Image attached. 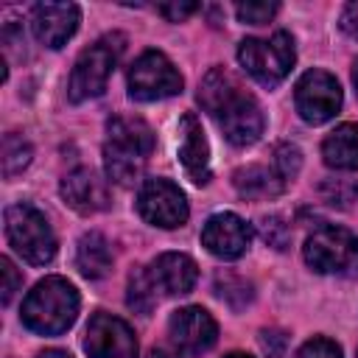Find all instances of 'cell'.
<instances>
[{"label": "cell", "mask_w": 358, "mask_h": 358, "mask_svg": "<svg viewBox=\"0 0 358 358\" xmlns=\"http://www.w3.org/2000/svg\"><path fill=\"white\" fill-rule=\"evenodd\" d=\"M31 157H34V148H31V143L22 137V134H17V131H8L6 137H3V176H17V173H22L28 165H31Z\"/></svg>", "instance_id": "cell-23"}, {"label": "cell", "mask_w": 358, "mask_h": 358, "mask_svg": "<svg viewBox=\"0 0 358 358\" xmlns=\"http://www.w3.org/2000/svg\"><path fill=\"white\" fill-rule=\"evenodd\" d=\"M352 84H355V95H358V59L352 62Z\"/></svg>", "instance_id": "cell-36"}, {"label": "cell", "mask_w": 358, "mask_h": 358, "mask_svg": "<svg viewBox=\"0 0 358 358\" xmlns=\"http://www.w3.org/2000/svg\"><path fill=\"white\" fill-rule=\"evenodd\" d=\"M123 42L126 39L120 34H106L76 59V67H73L70 84H67V95L73 103L90 101L106 90L109 76L123 53Z\"/></svg>", "instance_id": "cell-4"}, {"label": "cell", "mask_w": 358, "mask_h": 358, "mask_svg": "<svg viewBox=\"0 0 358 358\" xmlns=\"http://www.w3.org/2000/svg\"><path fill=\"white\" fill-rule=\"evenodd\" d=\"M294 59H296L294 39L285 31L274 34L271 39H243L238 48L241 67L263 87L280 84L294 67Z\"/></svg>", "instance_id": "cell-6"}, {"label": "cell", "mask_w": 358, "mask_h": 358, "mask_svg": "<svg viewBox=\"0 0 358 358\" xmlns=\"http://www.w3.org/2000/svg\"><path fill=\"white\" fill-rule=\"evenodd\" d=\"M59 193H62L64 204L81 215H95V213L109 207L106 182L92 168H73L70 173H64Z\"/></svg>", "instance_id": "cell-14"}, {"label": "cell", "mask_w": 358, "mask_h": 358, "mask_svg": "<svg viewBox=\"0 0 358 358\" xmlns=\"http://www.w3.org/2000/svg\"><path fill=\"white\" fill-rule=\"evenodd\" d=\"M260 344H263L268 358H282L285 355V336L280 330H263L260 333Z\"/></svg>", "instance_id": "cell-32"}, {"label": "cell", "mask_w": 358, "mask_h": 358, "mask_svg": "<svg viewBox=\"0 0 358 358\" xmlns=\"http://www.w3.org/2000/svg\"><path fill=\"white\" fill-rule=\"evenodd\" d=\"M157 11H159L168 22H182V20H187L190 14L199 11V3H159Z\"/></svg>", "instance_id": "cell-31"}, {"label": "cell", "mask_w": 358, "mask_h": 358, "mask_svg": "<svg viewBox=\"0 0 358 358\" xmlns=\"http://www.w3.org/2000/svg\"><path fill=\"white\" fill-rule=\"evenodd\" d=\"M151 280L157 285L159 294L165 296H179V294H187L196 280H199V268H196V260L182 255V252H165L159 255L151 266Z\"/></svg>", "instance_id": "cell-16"}, {"label": "cell", "mask_w": 358, "mask_h": 358, "mask_svg": "<svg viewBox=\"0 0 358 358\" xmlns=\"http://www.w3.org/2000/svg\"><path fill=\"white\" fill-rule=\"evenodd\" d=\"M232 185L243 199H274L285 190V179L274 171V165H243L232 173Z\"/></svg>", "instance_id": "cell-17"}, {"label": "cell", "mask_w": 358, "mask_h": 358, "mask_svg": "<svg viewBox=\"0 0 358 358\" xmlns=\"http://www.w3.org/2000/svg\"><path fill=\"white\" fill-rule=\"evenodd\" d=\"M168 333H171V341L187 352V355H201L207 352L215 338H218V324L215 319L199 308V305H187V308H179L173 310L171 322H168Z\"/></svg>", "instance_id": "cell-11"}, {"label": "cell", "mask_w": 358, "mask_h": 358, "mask_svg": "<svg viewBox=\"0 0 358 358\" xmlns=\"http://www.w3.org/2000/svg\"><path fill=\"white\" fill-rule=\"evenodd\" d=\"M76 268L87 280H101L112 268V249L101 232H87L81 235L76 246Z\"/></svg>", "instance_id": "cell-20"}, {"label": "cell", "mask_w": 358, "mask_h": 358, "mask_svg": "<svg viewBox=\"0 0 358 358\" xmlns=\"http://www.w3.org/2000/svg\"><path fill=\"white\" fill-rule=\"evenodd\" d=\"M271 165H274V171H277L285 182H291V179L299 173V168H302V154H299L296 145H291V143H280V145H274Z\"/></svg>", "instance_id": "cell-25"}, {"label": "cell", "mask_w": 358, "mask_h": 358, "mask_svg": "<svg viewBox=\"0 0 358 358\" xmlns=\"http://www.w3.org/2000/svg\"><path fill=\"white\" fill-rule=\"evenodd\" d=\"M148 358H179V352H171V350H165V347H157V350H151Z\"/></svg>", "instance_id": "cell-34"}, {"label": "cell", "mask_w": 358, "mask_h": 358, "mask_svg": "<svg viewBox=\"0 0 358 358\" xmlns=\"http://www.w3.org/2000/svg\"><path fill=\"white\" fill-rule=\"evenodd\" d=\"M341 31L352 39H358V3H347L341 11Z\"/></svg>", "instance_id": "cell-33"}, {"label": "cell", "mask_w": 358, "mask_h": 358, "mask_svg": "<svg viewBox=\"0 0 358 358\" xmlns=\"http://www.w3.org/2000/svg\"><path fill=\"white\" fill-rule=\"evenodd\" d=\"M157 285L151 280V271L143 268V266H134L131 274H129V285H126V305L134 310V313H143L148 316L157 305Z\"/></svg>", "instance_id": "cell-22"}, {"label": "cell", "mask_w": 358, "mask_h": 358, "mask_svg": "<svg viewBox=\"0 0 358 358\" xmlns=\"http://www.w3.org/2000/svg\"><path fill=\"white\" fill-rule=\"evenodd\" d=\"M305 263L319 274H341V277H358V235L327 224L319 227L305 241Z\"/></svg>", "instance_id": "cell-5"}, {"label": "cell", "mask_w": 358, "mask_h": 358, "mask_svg": "<svg viewBox=\"0 0 358 358\" xmlns=\"http://www.w3.org/2000/svg\"><path fill=\"white\" fill-rule=\"evenodd\" d=\"M78 316V291L64 277H45L22 302V324L42 336L64 333Z\"/></svg>", "instance_id": "cell-2"}, {"label": "cell", "mask_w": 358, "mask_h": 358, "mask_svg": "<svg viewBox=\"0 0 358 358\" xmlns=\"http://www.w3.org/2000/svg\"><path fill=\"white\" fill-rule=\"evenodd\" d=\"M296 112L305 123H327L341 109V87L338 81L324 70H308L294 90Z\"/></svg>", "instance_id": "cell-8"}, {"label": "cell", "mask_w": 358, "mask_h": 358, "mask_svg": "<svg viewBox=\"0 0 358 358\" xmlns=\"http://www.w3.org/2000/svg\"><path fill=\"white\" fill-rule=\"evenodd\" d=\"M319 196H322V201H327L333 207H350L352 201H358V182H352V179H324L319 185Z\"/></svg>", "instance_id": "cell-24"}, {"label": "cell", "mask_w": 358, "mask_h": 358, "mask_svg": "<svg viewBox=\"0 0 358 358\" xmlns=\"http://www.w3.org/2000/svg\"><path fill=\"white\" fill-rule=\"evenodd\" d=\"M84 350L90 358H137V338L123 319L101 310L87 324Z\"/></svg>", "instance_id": "cell-10"}, {"label": "cell", "mask_w": 358, "mask_h": 358, "mask_svg": "<svg viewBox=\"0 0 358 358\" xmlns=\"http://www.w3.org/2000/svg\"><path fill=\"white\" fill-rule=\"evenodd\" d=\"M224 358H252V355H246V352H229V355H224Z\"/></svg>", "instance_id": "cell-37"}, {"label": "cell", "mask_w": 358, "mask_h": 358, "mask_svg": "<svg viewBox=\"0 0 358 358\" xmlns=\"http://www.w3.org/2000/svg\"><path fill=\"white\" fill-rule=\"evenodd\" d=\"M179 162L185 165L187 176L196 185H207L210 182V148H207V137L204 129L199 123L196 115H182L179 120Z\"/></svg>", "instance_id": "cell-15"}, {"label": "cell", "mask_w": 358, "mask_h": 358, "mask_svg": "<svg viewBox=\"0 0 358 358\" xmlns=\"http://www.w3.org/2000/svg\"><path fill=\"white\" fill-rule=\"evenodd\" d=\"M277 8H280L277 3H257V0H252V3H238L235 6V14H238L241 22L263 25V22H268L277 14Z\"/></svg>", "instance_id": "cell-27"}, {"label": "cell", "mask_w": 358, "mask_h": 358, "mask_svg": "<svg viewBox=\"0 0 358 358\" xmlns=\"http://www.w3.org/2000/svg\"><path fill=\"white\" fill-rule=\"evenodd\" d=\"M185 87L182 73L159 50H145L129 70V95L134 101H162L179 95Z\"/></svg>", "instance_id": "cell-7"}, {"label": "cell", "mask_w": 358, "mask_h": 358, "mask_svg": "<svg viewBox=\"0 0 358 358\" xmlns=\"http://www.w3.org/2000/svg\"><path fill=\"white\" fill-rule=\"evenodd\" d=\"M322 157L336 171H358V123H344L322 143Z\"/></svg>", "instance_id": "cell-19"}, {"label": "cell", "mask_w": 358, "mask_h": 358, "mask_svg": "<svg viewBox=\"0 0 358 358\" xmlns=\"http://www.w3.org/2000/svg\"><path fill=\"white\" fill-rule=\"evenodd\" d=\"M81 22V11L76 3H39L31 11V28L34 36L45 48H62L76 34Z\"/></svg>", "instance_id": "cell-13"}, {"label": "cell", "mask_w": 358, "mask_h": 358, "mask_svg": "<svg viewBox=\"0 0 358 358\" xmlns=\"http://www.w3.org/2000/svg\"><path fill=\"white\" fill-rule=\"evenodd\" d=\"M215 294L221 296V299H227L229 305H232V294H241L246 302H252V285L246 282V280H241V277H232V274H218V280H215Z\"/></svg>", "instance_id": "cell-29"}, {"label": "cell", "mask_w": 358, "mask_h": 358, "mask_svg": "<svg viewBox=\"0 0 358 358\" xmlns=\"http://www.w3.org/2000/svg\"><path fill=\"white\" fill-rule=\"evenodd\" d=\"M137 213L162 229H176L187 221L190 210L185 193L168 179H145L137 193Z\"/></svg>", "instance_id": "cell-9"}, {"label": "cell", "mask_w": 358, "mask_h": 358, "mask_svg": "<svg viewBox=\"0 0 358 358\" xmlns=\"http://www.w3.org/2000/svg\"><path fill=\"white\" fill-rule=\"evenodd\" d=\"M103 168H106V176H109L115 185L131 187V185H137V182L143 179L145 157L106 143V145H103Z\"/></svg>", "instance_id": "cell-21"}, {"label": "cell", "mask_w": 358, "mask_h": 358, "mask_svg": "<svg viewBox=\"0 0 358 358\" xmlns=\"http://www.w3.org/2000/svg\"><path fill=\"white\" fill-rule=\"evenodd\" d=\"M106 131H109V143L117 145V148H126V151H134L140 157H148L154 151V131L151 126L143 120V117H134V115H115L109 123H106Z\"/></svg>", "instance_id": "cell-18"}, {"label": "cell", "mask_w": 358, "mask_h": 358, "mask_svg": "<svg viewBox=\"0 0 358 358\" xmlns=\"http://www.w3.org/2000/svg\"><path fill=\"white\" fill-rule=\"evenodd\" d=\"M201 243L210 255H215L221 260H235L249 249L252 227L235 213H215L207 218V224L201 229Z\"/></svg>", "instance_id": "cell-12"}, {"label": "cell", "mask_w": 358, "mask_h": 358, "mask_svg": "<svg viewBox=\"0 0 358 358\" xmlns=\"http://www.w3.org/2000/svg\"><path fill=\"white\" fill-rule=\"evenodd\" d=\"M199 103L201 109L215 117L218 129L224 131V137L243 148L260 140L263 134V112L257 106V101L241 87V81L224 70V67H213L201 84H199Z\"/></svg>", "instance_id": "cell-1"}, {"label": "cell", "mask_w": 358, "mask_h": 358, "mask_svg": "<svg viewBox=\"0 0 358 358\" xmlns=\"http://www.w3.org/2000/svg\"><path fill=\"white\" fill-rule=\"evenodd\" d=\"M260 235L271 249H285L291 243V229L280 215H266L260 218Z\"/></svg>", "instance_id": "cell-26"}, {"label": "cell", "mask_w": 358, "mask_h": 358, "mask_svg": "<svg viewBox=\"0 0 358 358\" xmlns=\"http://www.w3.org/2000/svg\"><path fill=\"white\" fill-rule=\"evenodd\" d=\"M294 358H341V347L324 336H313L310 341H305L299 347V352Z\"/></svg>", "instance_id": "cell-28"}, {"label": "cell", "mask_w": 358, "mask_h": 358, "mask_svg": "<svg viewBox=\"0 0 358 358\" xmlns=\"http://www.w3.org/2000/svg\"><path fill=\"white\" fill-rule=\"evenodd\" d=\"M39 358H73V355L64 350H45V352H39Z\"/></svg>", "instance_id": "cell-35"}, {"label": "cell", "mask_w": 358, "mask_h": 358, "mask_svg": "<svg viewBox=\"0 0 358 358\" xmlns=\"http://www.w3.org/2000/svg\"><path fill=\"white\" fill-rule=\"evenodd\" d=\"M6 238L14 252L31 266H45L56 255V235L45 213H39L28 201L6 207Z\"/></svg>", "instance_id": "cell-3"}, {"label": "cell", "mask_w": 358, "mask_h": 358, "mask_svg": "<svg viewBox=\"0 0 358 358\" xmlns=\"http://www.w3.org/2000/svg\"><path fill=\"white\" fill-rule=\"evenodd\" d=\"M0 274H3V305H8L11 299H14V294L20 291V285H22V277H20V271L14 268V263L8 260V257H0Z\"/></svg>", "instance_id": "cell-30"}]
</instances>
